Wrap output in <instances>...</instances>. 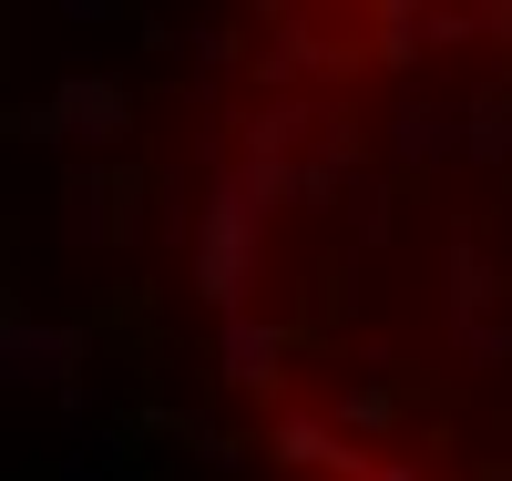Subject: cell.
<instances>
[{
    "instance_id": "cell-1",
    "label": "cell",
    "mask_w": 512,
    "mask_h": 481,
    "mask_svg": "<svg viewBox=\"0 0 512 481\" xmlns=\"http://www.w3.org/2000/svg\"><path fill=\"white\" fill-rule=\"evenodd\" d=\"M175 308L256 481H512V0H297L175 113Z\"/></svg>"
}]
</instances>
